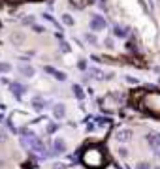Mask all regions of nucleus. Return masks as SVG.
I'll use <instances>...</instances> for the list:
<instances>
[{"mask_svg": "<svg viewBox=\"0 0 160 169\" xmlns=\"http://www.w3.org/2000/svg\"><path fill=\"white\" fill-rule=\"evenodd\" d=\"M12 90L19 96V94H23V92H25V86H21L19 83H12Z\"/></svg>", "mask_w": 160, "mask_h": 169, "instance_id": "6", "label": "nucleus"}, {"mask_svg": "<svg viewBox=\"0 0 160 169\" xmlns=\"http://www.w3.org/2000/svg\"><path fill=\"white\" fill-rule=\"evenodd\" d=\"M45 70H47L51 75H55V77H59V81H64V79H66V75L62 73V71H56L55 68H45Z\"/></svg>", "mask_w": 160, "mask_h": 169, "instance_id": "5", "label": "nucleus"}, {"mask_svg": "<svg viewBox=\"0 0 160 169\" xmlns=\"http://www.w3.org/2000/svg\"><path fill=\"white\" fill-rule=\"evenodd\" d=\"M74 92H75V96H77V98H83V90H81L79 86H74Z\"/></svg>", "mask_w": 160, "mask_h": 169, "instance_id": "10", "label": "nucleus"}, {"mask_svg": "<svg viewBox=\"0 0 160 169\" xmlns=\"http://www.w3.org/2000/svg\"><path fill=\"white\" fill-rule=\"evenodd\" d=\"M90 27H92V30H102V28H106V21L102 17H94L92 23H90Z\"/></svg>", "mask_w": 160, "mask_h": 169, "instance_id": "3", "label": "nucleus"}, {"mask_svg": "<svg viewBox=\"0 0 160 169\" xmlns=\"http://www.w3.org/2000/svg\"><path fill=\"white\" fill-rule=\"evenodd\" d=\"M34 105H36V107H42V105H43V100H38V98H34Z\"/></svg>", "mask_w": 160, "mask_h": 169, "instance_id": "13", "label": "nucleus"}, {"mask_svg": "<svg viewBox=\"0 0 160 169\" xmlns=\"http://www.w3.org/2000/svg\"><path fill=\"white\" fill-rule=\"evenodd\" d=\"M62 19H64V23H66V24H74V21H72V17H70V15H64Z\"/></svg>", "mask_w": 160, "mask_h": 169, "instance_id": "11", "label": "nucleus"}, {"mask_svg": "<svg viewBox=\"0 0 160 169\" xmlns=\"http://www.w3.org/2000/svg\"><path fill=\"white\" fill-rule=\"evenodd\" d=\"M83 163H85L87 167H90V169H98V167L106 165L104 152H102L100 148H96V147L89 148V150H87L85 154H83Z\"/></svg>", "mask_w": 160, "mask_h": 169, "instance_id": "1", "label": "nucleus"}, {"mask_svg": "<svg viewBox=\"0 0 160 169\" xmlns=\"http://www.w3.org/2000/svg\"><path fill=\"white\" fill-rule=\"evenodd\" d=\"M130 137H132V132H130V130H119L117 134H115V139L121 141V143H126Z\"/></svg>", "mask_w": 160, "mask_h": 169, "instance_id": "2", "label": "nucleus"}, {"mask_svg": "<svg viewBox=\"0 0 160 169\" xmlns=\"http://www.w3.org/2000/svg\"><path fill=\"white\" fill-rule=\"evenodd\" d=\"M53 169H68L64 163H53Z\"/></svg>", "mask_w": 160, "mask_h": 169, "instance_id": "12", "label": "nucleus"}, {"mask_svg": "<svg viewBox=\"0 0 160 169\" xmlns=\"http://www.w3.org/2000/svg\"><path fill=\"white\" fill-rule=\"evenodd\" d=\"M156 169H160V167H156Z\"/></svg>", "mask_w": 160, "mask_h": 169, "instance_id": "17", "label": "nucleus"}, {"mask_svg": "<svg viewBox=\"0 0 160 169\" xmlns=\"http://www.w3.org/2000/svg\"><path fill=\"white\" fill-rule=\"evenodd\" d=\"M21 73H23V75H27V77H30V75L34 73V70L30 68V66H21Z\"/></svg>", "mask_w": 160, "mask_h": 169, "instance_id": "7", "label": "nucleus"}, {"mask_svg": "<svg viewBox=\"0 0 160 169\" xmlns=\"http://www.w3.org/2000/svg\"><path fill=\"white\" fill-rule=\"evenodd\" d=\"M55 148H56V150H64V141L62 139H56L55 141Z\"/></svg>", "mask_w": 160, "mask_h": 169, "instance_id": "8", "label": "nucleus"}, {"mask_svg": "<svg viewBox=\"0 0 160 169\" xmlns=\"http://www.w3.org/2000/svg\"><path fill=\"white\" fill-rule=\"evenodd\" d=\"M53 115L56 117V119H64V115H66V111H64V105H62V104L55 105V107H53Z\"/></svg>", "mask_w": 160, "mask_h": 169, "instance_id": "4", "label": "nucleus"}, {"mask_svg": "<svg viewBox=\"0 0 160 169\" xmlns=\"http://www.w3.org/2000/svg\"><path fill=\"white\" fill-rule=\"evenodd\" d=\"M9 70V64H0V71H8Z\"/></svg>", "mask_w": 160, "mask_h": 169, "instance_id": "15", "label": "nucleus"}, {"mask_svg": "<svg viewBox=\"0 0 160 169\" xmlns=\"http://www.w3.org/2000/svg\"><path fill=\"white\" fill-rule=\"evenodd\" d=\"M6 139H8L6 132H2V130H0V143H2V141H6Z\"/></svg>", "mask_w": 160, "mask_h": 169, "instance_id": "14", "label": "nucleus"}, {"mask_svg": "<svg viewBox=\"0 0 160 169\" xmlns=\"http://www.w3.org/2000/svg\"><path fill=\"white\" fill-rule=\"evenodd\" d=\"M138 169H149V163H145V162H143V163H139Z\"/></svg>", "mask_w": 160, "mask_h": 169, "instance_id": "16", "label": "nucleus"}, {"mask_svg": "<svg viewBox=\"0 0 160 169\" xmlns=\"http://www.w3.org/2000/svg\"><path fill=\"white\" fill-rule=\"evenodd\" d=\"M113 30H115V32H117V36H121V38H125V36H126V30H122L121 27H115Z\"/></svg>", "mask_w": 160, "mask_h": 169, "instance_id": "9", "label": "nucleus"}]
</instances>
